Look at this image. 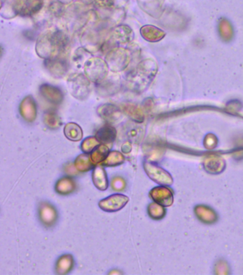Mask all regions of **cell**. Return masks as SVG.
I'll list each match as a JSON object with an SVG mask.
<instances>
[{
  "label": "cell",
  "instance_id": "cell-1",
  "mask_svg": "<svg viewBox=\"0 0 243 275\" xmlns=\"http://www.w3.org/2000/svg\"><path fill=\"white\" fill-rule=\"evenodd\" d=\"M129 201V198L126 195L115 194L109 197L100 200L99 207L106 212H116L126 207Z\"/></svg>",
  "mask_w": 243,
  "mask_h": 275
},
{
  "label": "cell",
  "instance_id": "cell-2",
  "mask_svg": "<svg viewBox=\"0 0 243 275\" xmlns=\"http://www.w3.org/2000/svg\"><path fill=\"white\" fill-rule=\"evenodd\" d=\"M39 218L45 227H52L57 222V211L50 203L43 201L39 207Z\"/></svg>",
  "mask_w": 243,
  "mask_h": 275
},
{
  "label": "cell",
  "instance_id": "cell-3",
  "mask_svg": "<svg viewBox=\"0 0 243 275\" xmlns=\"http://www.w3.org/2000/svg\"><path fill=\"white\" fill-rule=\"evenodd\" d=\"M85 72L91 81L94 82L103 80L107 73V67L104 62L100 59H92L87 62L85 65Z\"/></svg>",
  "mask_w": 243,
  "mask_h": 275
},
{
  "label": "cell",
  "instance_id": "cell-4",
  "mask_svg": "<svg viewBox=\"0 0 243 275\" xmlns=\"http://www.w3.org/2000/svg\"><path fill=\"white\" fill-rule=\"evenodd\" d=\"M143 167L147 175L156 182L160 184H166L169 182L167 174L161 168L148 162L144 163Z\"/></svg>",
  "mask_w": 243,
  "mask_h": 275
},
{
  "label": "cell",
  "instance_id": "cell-5",
  "mask_svg": "<svg viewBox=\"0 0 243 275\" xmlns=\"http://www.w3.org/2000/svg\"><path fill=\"white\" fill-rule=\"evenodd\" d=\"M116 130L114 126L109 124L104 125L103 127L99 129L96 138H97L100 144L108 146L113 144L116 138Z\"/></svg>",
  "mask_w": 243,
  "mask_h": 275
},
{
  "label": "cell",
  "instance_id": "cell-6",
  "mask_svg": "<svg viewBox=\"0 0 243 275\" xmlns=\"http://www.w3.org/2000/svg\"><path fill=\"white\" fill-rule=\"evenodd\" d=\"M92 181L94 186L100 191H106L109 187L107 174L103 166H97L93 170Z\"/></svg>",
  "mask_w": 243,
  "mask_h": 275
},
{
  "label": "cell",
  "instance_id": "cell-7",
  "mask_svg": "<svg viewBox=\"0 0 243 275\" xmlns=\"http://www.w3.org/2000/svg\"><path fill=\"white\" fill-rule=\"evenodd\" d=\"M76 184L74 180L70 177H62L55 185V191L58 194L62 196L71 194L75 192Z\"/></svg>",
  "mask_w": 243,
  "mask_h": 275
},
{
  "label": "cell",
  "instance_id": "cell-8",
  "mask_svg": "<svg viewBox=\"0 0 243 275\" xmlns=\"http://www.w3.org/2000/svg\"><path fill=\"white\" fill-rule=\"evenodd\" d=\"M75 261L73 256L70 254H66L58 258L56 263V273L58 275L69 274L74 267Z\"/></svg>",
  "mask_w": 243,
  "mask_h": 275
},
{
  "label": "cell",
  "instance_id": "cell-9",
  "mask_svg": "<svg viewBox=\"0 0 243 275\" xmlns=\"http://www.w3.org/2000/svg\"><path fill=\"white\" fill-rule=\"evenodd\" d=\"M43 0H19L17 9L22 15H32L41 10Z\"/></svg>",
  "mask_w": 243,
  "mask_h": 275
},
{
  "label": "cell",
  "instance_id": "cell-10",
  "mask_svg": "<svg viewBox=\"0 0 243 275\" xmlns=\"http://www.w3.org/2000/svg\"><path fill=\"white\" fill-rule=\"evenodd\" d=\"M73 164L76 170L82 173L88 172L96 167L95 163L91 161V156L85 153L78 156Z\"/></svg>",
  "mask_w": 243,
  "mask_h": 275
},
{
  "label": "cell",
  "instance_id": "cell-11",
  "mask_svg": "<svg viewBox=\"0 0 243 275\" xmlns=\"http://www.w3.org/2000/svg\"><path fill=\"white\" fill-rule=\"evenodd\" d=\"M150 196L156 202L163 206H168L171 203V194L167 189L163 187H157L153 189L150 192Z\"/></svg>",
  "mask_w": 243,
  "mask_h": 275
},
{
  "label": "cell",
  "instance_id": "cell-12",
  "mask_svg": "<svg viewBox=\"0 0 243 275\" xmlns=\"http://www.w3.org/2000/svg\"><path fill=\"white\" fill-rule=\"evenodd\" d=\"M100 113L103 119L109 122H114L119 118L121 111L113 105H104L102 106L101 109L100 110Z\"/></svg>",
  "mask_w": 243,
  "mask_h": 275
},
{
  "label": "cell",
  "instance_id": "cell-13",
  "mask_svg": "<svg viewBox=\"0 0 243 275\" xmlns=\"http://www.w3.org/2000/svg\"><path fill=\"white\" fill-rule=\"evenodd\" d=\"M125 162V156L119 151H112L109 152L107 158L100 165L106 167H115L123 164Z\"/></svg>",
  "mask_w": 243,
  "mask_h": 275
},
{
  "label": "cell",
  "instance_id": "cell-14",
  "mask_svg": "<svg viewBox=\"0 0 243 275\" xmlns=\"http://www.w3.org/2000/svg\"><path fill=\"white\" fill-rule=\"evenodd\" d=\"M124 133L130 142L136 144L142 138L143 130L137 124H135L134 123H129L126 126Z\"/></svg>",
  "mask_w": 243,
  "mask_h": 275
},
{
  "label": "cell",
  "instance_id": "cell-15",
  "mask_svg": "<svg viewBox=\"0 0 243 275\" xmlns=\"http://www.w3.org/2000/svg\"><path fill=\"white\" fill-rule=\"evenodd\" d=\"M64 134L66 137L72 141H80L83 136L82 129L76 123H70L66 125L64 128Z\"/></svg>",
  "mask_w": 243,
  "mask_h": 275
},
{
  "label": "cell",
  "instance_id": "cell-16",
  "mask_svg": "<svg viewBox=\"0 0 243 275\" xmlns=\"http://www.w3.org/2000/svg\"><path fill=\"white\" fill-rule=\"evenodd\" d=\"M109 153V148L108 146L101 144L96 147L95 149L91 153L90 156H91V161L97 165L104 162Z\"/></svg>",
  "mask_w": 243,
  "mask_h": 275
},
{
  "label": "cell",
  "instance_id": "cell-17",
  "mask_svg": "<svg viewBox=\"0 0 243 275\" xmlns=\"http://www.w3.org/2000/svg\"><path fill=\"white\" fill-rule=\"evenodd\" d=\"M100 142L96 137H88L86 138L85 141L82 142L81 148L82 151L85 153H90L92 152L96 147L100 145Z\"/></svg>",
  "mask_w": 243,
  "mask_h": 275
},
{
  "label": "cell",
  "instance_id": "cell-18",
  "mask_svg": "<svg viewBox=\"0 0 243 275\" xmlns=\"http://www.w3.org/2000/svg\"><path fill=\"white\" fill-rule=\"evenodd\" d=\"M148 213L154 219H160L164 216L165 211L161 206L152 203L148 206Z\"/></svg>",
  "mask_w": 243,
  "mask_h": 275
},
{
  "label": "cell",
  "instance_id": "cell-19",
  "mask_svg": "<svg viewBox=\"0 0 243 275\" xmlns=\"http://www.w3.org/2000/svg\"><path fill=\"white\" fill-rule=\"evenodd\" d=\"M126 185H127L126 181L121 177H115L112 179V186L114 190L118 191V192L123 191L125 189Z\"/></svg>",
  "mask_w": 243,
  "mask_h": 275
},
{
  "label": "cell",
  "instance_id": "cell-20",
  "mask_svg": "<svg viewBox=\"0 0 243 275\" xmlns=\"http://www.w3.org/2000/svg\"><path fill=\"white\" fill-rule=\"evenodd\" d=\"M45 123L49 126V127L55 129V128L59 126V120L58 119L57 116L54 115V114H48L45 117Z\"/></svg>",
  "mask_w": 243,
  "mask_h": 275
},
{
  "label": "cell",
  "instance_id": "cell-21",
  "mask_svg": "<svg viewBox=\"0 0 243 275\" xmlns=\"http://www.w3.org/2000/svg\"><path fill=\"white\" fill-rule=\"evenodd\" d=\"M118 33H120V34H121V33H123V34H131L132 33V31H130V30H129V28H128V27L127 26H121L119 27V28H118ZM129 36L130 35H124V34H121V36H119L120 38L122 39V42H127V41H129Z\"/></svg>",
  "mask_w": 243,
  "mask_h": 275
},
{
  "label": "cell",
  "instance_id": "cell-22",
  "mask_svg": "<svg viewBox=\"0 0 243 275\" xmlns=\"http://www.w3.org/2000/svg\"><path fill=\"white\" fill-rule=\"evenodd\" d=\"M96 4L100 7H111L114 4V0H95Z\"/></svg>",
  "mask_w": 243,
  "mask_h": 275
},
{
  "label": "cell",
  "instance_id": "cell-23",
  "mask_svg": "<svg viewBox=\"0 0 243 275\" xmlns=\"http://www.w3.org/2000/svg\"><path fill=\"white\" fill-rule=\"evenodd\" d=\"M131 145H130V143L127 142L125 144H123L122 146H121V150H122L123 152L125 153H129L131 151Z\"/></svg>",
  "mask_w": 243,
  "mask_h": 275
},
{
  "label": "cell",
  "instance_id": "cell-24",
  "mask_svg": "<svg viewBox=\"0 0 243 275\" xmlns=\"http://www.w3.org/2000/svg\"><path fill=\"white\" fill-rule=\"evenodd\" d=\"M67 168H68V169L66 170V173H67V174H73V175L76 174V168H75L74 164H73V166H71L70 165H69V166H67ZM76 171H77V170H76Z\"/></svg>",
  "mask_w": 243,
  "mask_h": 275
}]
</instances>
